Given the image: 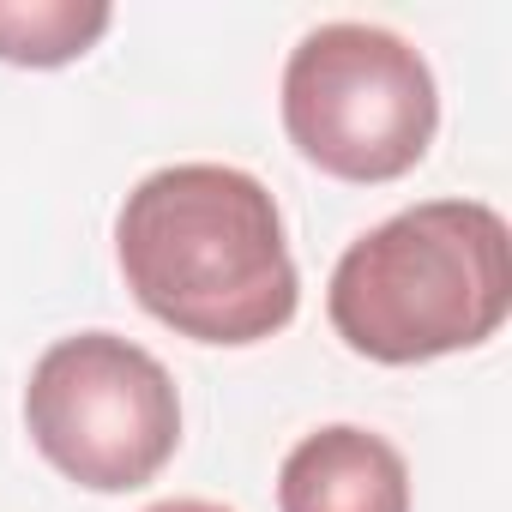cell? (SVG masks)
I'll return each mask as SVG.
<instances>
[{
	"label": "cell",
	"mask_w": 512,
	"mask_h": 512,
	"mask_svg": "<svg viewBox=\"0 0 512 512\" xmlns=\"http://www.w3.org/2000/svg\"><path fill=\"white\" fill-rule=\"evenodd\" d=\"M115 260L133 302L193 344H266L302 302L278 199L229 163L145 175L115 217Z\"/></svg>",
	"instance_id": "1"
},
{
	"label": "cell",
	"mask_w": 512,
	"mask_h": 512,
	"mask_svg": "<svg viewBox=\"0 0 512 512\" xmlns=\"http://www.w3.org/2000/svg\"><path fill=\"white\" fill-rule=\"evenodd\" d=\"M332 332L386 368L488 344L512 314V235L482 199L410 205L344 247L326 290Z\"/></svg>",
	"instance_id": "2"
},
{
	"label": "cell",
	"mask_w": 512,
	"mask_h": 512,
	"mask_svg": "<svg viewBox=\"0 0 512 512\" xmlns=\"http://www.w3.org/2000/svg\"><path fill=\"white\" fill-rule=\"evenodd\" d=\"M440 127V91L428 61L380 25H320L284 61V133L290 145L356 187L410 175Z\"/></svg>",
	"instance_id": "3"
},
{
	"label": "cell",
	"mask_w": 512,
	"mask_h": 512,
	"mask_svg": "<svg viewBox=\"0 0 512 512\" xmlns=\"http://www.w3.org/2000/svg\"><path fill=\"white\" fill-rule=\"evenodd\" d=\"M37 452L91 494L145 488L181 446V392L169 368L115 332L49 344L25 386Z\"/></svg>",
	"instance_id": "4"
},
{
	"label": "cell",
	"mask_w": 512,
	"mask_h": 512,
	"mask_svg": "<svg viewBox=\"0 0 512 512\" xmlns=\"http://www.w3.org/2000/svg\"><path fill=\"white\" fill-rule=\"evenodd\" d=\"M278 512H410V464L374 428H314L278 470Z\"/></svg>",
	"instance_id": "5"
},
{
	"label": "cell",
	"mask_w": 512,
	"mask_h": 512,
	"mask_svg": "<svg viewBox=\"0 0 512 512\" xmlns=\"http://www.w3.org/2000/svg\"><path fill=\"white\" fill-rule=\"evenodd\" d=\"M109 25H115V13L103 0H0V61L7 67H67Z\"/></svg>",
	"instance_id": "6"
},
{
	"label": "cell",
	"mask_w": 512,
	"mask_h": 512,
	"mask_svg": "<svg viewBox=\"0 0 512 512\" xmlns=\"http://www.w3.org/2000/svg\"><path fill=\"white\" fill-rule=\"evenodd\" d=\"M145 512H229V506H217V500H157Z\"/></svg>",
	"instance_id": "7"
}]
</instances>
